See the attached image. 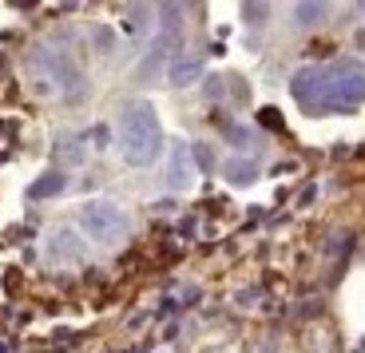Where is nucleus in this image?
Returning a JSON list of instances; mask_svg holds the SVG:
<instances>
[{
    "label": "nucleus",
    "instance_id": "obj_1",
    "mask_svg": "<svg viewBox=\"0 0 365 353\" xmlns=\"http://www.w3.org/2000/svg\"><path fill=\"white\" fill-rule=\"evenodd\" d=\"M83 222H88L91 235H111L119 218L111 215V207H88V210H83Z\"/></svg>",
    "mask_w": 365,
    "mask_h": 353
}]
</instances>
